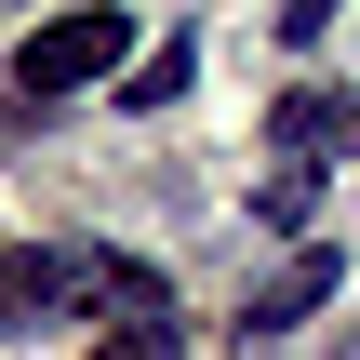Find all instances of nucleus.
<instances>
[{"mask_svg":"<svg viewBox=\"0 0 360 360\" xmlns=\"http://www.w3.org/2000/svg\"><path fill=\"white\" fill-rule=\"evenodd\" d=\"M107 294H120V254H94V240H13V254H0V334L94 321Z\"/></svg>","mask_w":360,"mask_h":360,"instance_id":"nucleus-1","label":"nucleus"},{"mask_svg":"<svg viewBox=\"0 0 360 360\" xmlns=\"http://www.w3.org/2000/svg\"><path fill=\"white\" fill-rule=\"evenodd\" d=\"M80 80H134V13H120V0L53 13V27H27V40H13V94H27V107H67Z\"/></svg>","mask_w":360,"mask_h":360,"instance_id":"nucleus-2","label":"nucleus"},{"mask_svg":"<svg viewBox=\"0 0 360 360\" xmlns=\"http://www.w3.org/2000/svg\"><path fill=\"white\" fill-rule=\"evenodd\" d=\"M281 160H294V174L360 160V94H347V80H307V94H281Z\"/></svg>","mask_w":360,"mask_h":360,"instance_id":"nucleus-3","label":"nucleus"},{"mask_svg":"<svg viewBox=\"0 0 360 360\" xmlns=\"http://www.w3.org/2000/svg\"><path fill=\"white\" fill-rule=\"evenodd\" d=\"M334 281H347V267H334V240H307L294 267H267V281L240 294V334H294L307 307H334Z\"/></svg>","mask_w":360,"mask_h":360,"instance_id":"nucleus-4","label":"nucleus"},{"mask_svg":"<svg viewBox=\"0 0 360 360\" xmlns=\"http://www.w3.org/2000/svg\"><path fill=\"white\" fill-rule=\"evenodd\" d=\"M187 80H200V40L174 27V40H147V53H134V80H120V107H174Z\"/></svg>","mask_w":360,"mask_h":360,"instance_id":"nucleus-5","label":"nucleus"},{"mask_svg":"<svg viewBox=\"0 0 360 360\" xmlns=\"http://www.w3.org/2000/svg\"><path fill=\"white\" fill-rule=\"evenodd\" d=\"M254 227H281V240H307V227H321V174H294V160H281V174L254 187Z\"/></svg>","mask_w":360,"mask_h":360,"instance_id":"nucleus-6","label":"nucleus"},{"mask_svg":"<svg viewBox=\"0 0 360 360\" xmlns=\"http://www.w3.org/2000/svg\"><path fill=\"white\" fill-rule=\"evenodd\" d=\"M107 360H174V321H160V307H134V334H107Z\"/></svg>","mask_w":360,"mask_h":360,"instance_id":"nucleus-7","label":"nucleus"}]
</instances>
